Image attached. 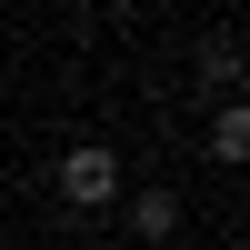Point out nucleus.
I'll list each match as a JSON object with an SVG mask.
<instances>
[{
	"label": "nucleus",
	"mask_w": 250,
	"mask_h": 250,
	"mask_svg": "<svg viewBox=\"0 0 250 250\" xmlns=\"http://www.w3.org/2000/svg\"><path fill=\"white\" fill-rule=\"evenodd\" d=\"M180 230V190H140L130 200V240H170Z\"/></svg>",
	"instance_id": "obj_2"
},
{
	"label": "nucleus",
	"mask_w": 250,
	"mask_h": 250,
	"mask_svg": "<svg viewBox=\"0 0 250 250\" xmlns=\"http://www.w3.org/2000/svg\"><path fill=\"white\" fill-rule=\"evenodd\" d=\"M210 160H230V170H250V100H230V110L210 120Z\"/></svg>",
	"instance_id": "obj_3"
},
{
	"label": "nucleus",
	"mask_w": 250,
	"mask_h": 250,
	"mask_svg": "<svg viewBox=\"0 0 250 250\" xmlns=\"http://www.w3.org/2000/svg\"><path fill=\"white\" fill-rule=\"evenodd\" d=\"M60 200H70V210H110L120 200V150H100V140H80V150H60Z\"/></svg>",
	"instance_id": "obj_1"
},
{
	"label": "nucleus",
	"mask_w": 250,
	"mask_h": 250,
	"mask_svg": "<svg viewBox=\"0 0 250 250\" xmlns=\"http://www.w3.org/2000/svg\"><path fill=\"white\" fill-rule=\"evenodd\" d=\"M190 60H200V80H240V40H230V30H200Z\"/></svg>",
	"instance_id": "obj_4"
}]
</instances>
